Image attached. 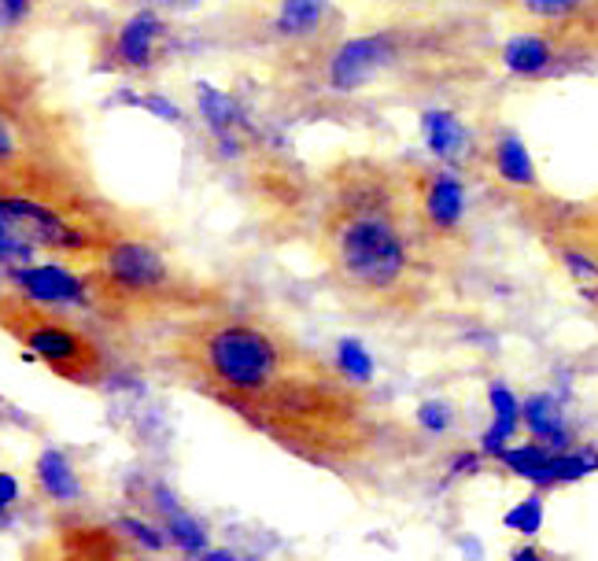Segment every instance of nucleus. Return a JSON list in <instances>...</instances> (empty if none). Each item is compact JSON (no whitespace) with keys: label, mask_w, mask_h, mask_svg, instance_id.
Listing matches in <instances>:
<instances>
[{"label":"nucleus","mask_w":598,"mask_h":561,"mask_svg":"<svg viewBox=\"0 0 598 561\" xmlns=\"http://www.w3.org/2000/svg\"><path fill=\"white\" fill-rule=\"evenodd\" d=\"M340 370L347 373V377H355L359 384H370V377H373V366H370V359H366V351L355 341H340Z\"/></svg>","instance_id":"18"},{"label":"nucleus","mask_w":598,"mask_h":561,"mask_svg":"<svg viewBox=\"0 0 598 561\" xmlns=\"http://www.w3.org/2000/svg\"><path fill=\"white\" fill-rule=\"evenodd\" d=\"M510 561H554L547 550H539V547H521V550H514V558Z\"/></svg>","instance_id":"20"},{"label":"nucleus","mask_w":598,"mask_h":561,"mask_svg":"<svg viewBox=\"0 0 598 561\" xmlns=\"http://www.w3.org/2000/svg\"><path fill=\"white\" fill-rule=\"evenodd\" d=\"M163 41H167V23L156 12H137L119 26L108 41L104 67L108 71H133L144 74L163 60Z\"/></svg>","instance_id":"12"},{"label":"nucleus","mask_w":598,"mask_h":561,"mask_svg":"<svg viewBox=\"0 0 598 561\" xmlns=\"http://www.w3.org/2000/svg\"><path fill=\"white\" fill-rule=\"evenodd\" d=\"M587 37H591V48H595V63H598V8H595V19H591V31H587Z\"/></svg>","instance_id":"21"},{"label":"nucleus","mask_w":598,"mask_h":561,"mask_svg":"<svg viewBox=\"0 0 598 561\" xmlns=\"http://www.w3.org/2000/svg\"><path fill=\"white\" fill-rule=\"evenodd\" d=\"M539 525H543V499L539 496H528L517 510L506 514V528H517L521 536H536Z\"/></svg>","instance_id":"16"},{"label":"nucleus","mask_w":598,"mask_h":561,"mask_svg":"<svg viewBox=\"0 0 598 561\" xmlns=\"http://www.w3.org/2000/svg\"><path fill=\"white\" fill-rule=\"evenodd\" d=\"M37 488H41L45 496L56 499V502L74 499L79 480H74V473H71V466H67L63 454H56V451L41 454V462H37Z\"/></svg>","instance_id":"15"},{"label":"nucleus","mask_w":598,"mask_h":561,"mask_svg":"<svg viewBox=\"0 0 598 561\" xmlns=\"http://www.w3.org/2000/svg\"><path fill=\"white\" fill-rule=\"evenodd\" d=\"M311 255L351 311L418 322L455 293L466 251L432 234L414 196L410 159L344 156L307 200Z\"/></svg>","instance_id":"2"},{"label":"nucleus","mask_w":598,"mask_h":561,"mask_svg":"<svg viewBox=\"0 0 598 561\" xmlns=\"http://www.w3.org/2000/svg\"><path fill=\"white\" fill-rule=\"evenodd\" d=\"M23 561H144L122 532L96 521H60L26 547Z\"/></svg>","instance_id":"9"},{"label":"nucleus","mask_w":598,"mask_h":561,"mask_svg":"<svg viewBox=\"0 0 598 561\" xmlns=\"http://www.w3.org/2000/svg\"><path fill=\"white\" fill-rule=\"evenodd\" d=\"M159 362L311 466L351 473L388 447V421L340 362L322 359L266 314L215 307L189 314L159 341Z\"/></svg>","instance_id":"1"},{"label":"nucleus","mask_w":598,"mask_h":561,"mask_svg":"<svg viewBox=\"0 0 598 561\" xmlns=\"http://www.w3.org/2000/svg\"><path fill=\"white\" fill-rule=\"evenodd\" d=\"M587 207H591V218H595V226H598V200H591Z\"/></svg>","instance_id":"22"},{"label":"nucleus","mask_w":598,"mask_h":561,"mask_svg":"<svg viewBox=\"0 0 598 561\" xmlns=\"http://www.w3.org/2000/svg\"><path fill=\"white\" fill-rule=\"evenodd\" d=\"M477 60V26L466 19H399L336 34L322 52L292 67L311 93L347 100L373 89H436Z\"/></svg>","instance_id":"3"},{"label":"nucleus","mask_w":598,"mask_h":561,"mask_svg":"<svg viewBox=\"0 0 598 561\" xmlns=\"http://www.w3.org/2000/svg\"><path fill=\"white\" fill-rule=\"evenodd\" d=\"M85 307L111 325H174L189 314L226 307L215 285L186 274L163 251L156 229L119 240L96 266L82 270Z\"/></svg>","instance_id":"5"},{"label":"nucleus","mask_w":598,"mask_h":561,"mask_svg":"<svg viewBox=\"0 0 598 561\" xmlns=\"http://www.w3.org/2000/svg\"><path fill=\"white\" fill-rule=\"evenodd\" d=\"M421 138L432 159L458 174H485V141H477V133L458 119L455 111L429 108L421 115Z\"/></svg>","instance_id":"10"},{"label":"nucleus","mask_w":598,"mask_h":561,"mask_svg":"<svg viewBox=\"0 0 598 561\" xmlns=\"http://www.w3.org/2000/svg\"><path fill=\"white\" fill-rule=\"evenodd\" d=\"M521 425L533 432L536 443H547L551 451H569L562 406H558L551 395H533V399L521 406Z\"/></svg>","instance_id":"14"},{"label":"nucleus","mask_w":598,"mask_h":561,"mask_svg":"<svg viewBox=\"0 0 598 561\" xmlns=\"http://www.w3.org/2000/svg\"><path fill=\"white\" fill-rule=\"evenodd\" d=\"M410 181H414V196H418V207L432 226V234L469 255V226H466L469 196H466L462 174L443 167V163L410 159Z\"/></svg>","instance_id":"8"},{"label":"nucleus","mask_w":598,"mask_h":561,"mask_svg":"<svg viewBox=\"0 0 598 561\" xmlns=\"http://www.w3.org/2000/svg\"><path fill=\"white\" fill-rule=\"evenodd\" d=\"M418 421L426 425L429 432H447L451 429V421H455V414H451V406L447 403H426L418 410Z\"/></svg>","instance_id":"19"},{"label":"nucleus","mask_w":598,"mask_h":561,"mask_svg":"<svg viewBox=\"0 0 598 561\" xmlns=\"http://www.w3.org/2000/svg\"><path fill=\"white\" fill-rule=\"evenodd\" d=\"M0 222L8 234L71 270H89L119 240L152 229L141 215L104 196L93 174H63L0 189Z\"/></svg>","instance_id":"4"},{"label":"nucleus","mask_w":598,"mask_h":561,"mask_svg":"<svg viewBox=\"0 0 598 561\" xmlns=\"http://www.w3.org/2000/svg\"><path fill=\"white\" fill-rule=\"evenodd\" d=\"M485 174H491V178H495L499 186H506L514 196L543 192L539 189L533 159H528L525 141H521L514 130H495L485 141Z\"/></svg>","instance_id":"13"},{"label":"nucleus","mask_w":598,"mask_h":561,"mask_svg":"<svg viewBox=\"0 0 598 561\" xmlns=\"http://www.w3.org/2000/svg\"><path fill=\"white\" fill-rule=\"evenodd\" d=\"M495 4L510 15V23H514L517 31L569 34V37H584V41L591 45L587 31H591L598 0H495Z\"/></svg>","instance_id":"11"},{"label":"nucleus","mask_w":598,"mask_h":561,"mask_svg":"<svg viewBox=\"0 0 598 561\" xmlns=\"http://www.w3.org/2000/svg\"><path fill=\"white\" fill-rule=\"evenodd\" d=\"M37 8H41V0H0V34H12L19 26H26Z\"/></svg>","instance_id":"17"},{"label":"nucleus","mask_w":598,"mask_h":561,"mask_svg":"<svg viewBox=\"0 0 598 561\" xmlns=\"http://www.w3.org/2000/svg\"><path fill=\"white\" fill-rule=\"evenodd\" d=\"M0 333L12 336L23 351H31L52 377L79 384V389H96L111 370L108 351L89 329L63 314L56 303L15 285L0 288Z\"/></svg>","instance_id":"7"},{"label":"nucleus","mask_w":598,"mask_h":561,"mask_svg":"<svg viewBox=\"0 0 598 561\" xmlns=\"http://www.w3.org/2000/svg\"><path fill=\"white\" fill-rule=\"evenodd\" d=\"M63 174H93L74 122L31 89L0 85V189Z\"/></svg>","instance_id":"6"}]
</instances>
